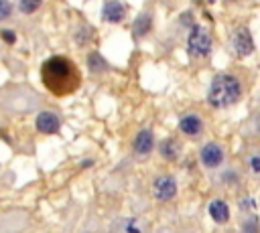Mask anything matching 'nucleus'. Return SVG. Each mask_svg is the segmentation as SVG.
Wrapping results in <instances>:
<instances>
[{
  "label": "nucleus",
  "mask_w": 260,
  "mask_h": 233,
  "mask_svg": "<svg viewBox=\"0 0 260 233\" xmlns=\"http://www.w3.org/2000/svg\"><path fill=\"white\" fill-rule=\"evenodd\" d=\"M242 95V85L234 75L221 73L211 81L209 93H207V101L213 107H228L232 103H236Z\"/></svg>",
  "instance_id": "nucleus-1"
},
{
  "label": "nucleus",
  "mask_w": 260,
  "mask_h": 233,
  "mask_svg": "<svg viewBox=\"0 0 260 233\" xmlns=\"http://www.w3.org/2000/svg\"><path fill=\"white\" fill-rule=\"evenodd\" d=\"M43 75H45V83L49 87H53L57 93H65L67 89H71V85L67 83V79L73 75V69H71V65L65 59L53 57L49 63H45Z\"/></svg>",
  "instance_id": "nucleus-2"
},
{
  "label": "nucleus",
  "mask_w": 260,
  "mask_h": 233,
  "mask_svg": "<svg viewBox=\"0 0 260 233\" xmlns=\"http://www.w3.org/2000/svg\"><path fill=\"white\" fill-rule=\"evenodd\" d=\"M211 51V36L201 28L195 26L189 34V53L195 57H205Z\"/></svg>",
  "instance_id": "nucleus-3"
},
{
  "label": "nucleus",
  "mask_w": 260,
  "mask_h": 233,
  "mask_svg": "<svg viewBox=\"0 0 260 233\" xmlns=\"http://www.w3.org/2000/svg\"><path fill=\"white\" fill-rule=\"evenodd\" d=\"M152 190L158 201H171L177 195V182L173 176H158L152 184Z\"/></svg>",
  "instance_id": "nucleus-4"
},
{
  "label": "nucleus",
  "mask_w": 260,
  "mask_h": 233,
  "mask_svg": "<svg viewBox=\"0 0 260 233\" xmlns=\"http://www.w3.org/2000/svg\"><path fill=\"white\" fill-rule=\"evenodd\" d=\"M201 162L207 166V168H215L223 162V150L219 144L215 142H209L201 148Z\"/></svg>",
  "instance_id": "nucleus-5"
},
{
  "label": "nucleus",
  "mask_w": 260,
  "mask_h": 233,
  "mask_svg": "<svg viewBox=\"0 0 260 233\" xmlns=\"http://www.w3.org/2000/svg\"><path fill=\"white\" fill-rule=\"evenodd\" d=\"M35 124H37V130L43 132V134H55L59 130V126H61L59 118L53 111H41L37 115V122Z\"/></svg>",
  "instance_id": "nucleus-6"
},
{
  "label": "nucleus",
  "mask_w": 260,
  "mask_h": 233,
  "mask_svg": "<svg viewBox=\"0 0 260 233\" xmlns=\"http://www.w3.org/2000/svg\"><path fill=\"white\" fill-rule=\"evenodd\" d=\"M154 148V138H152V132L150 130H142L138 132L136 140H134V150L138 156H148Z\"/></svg>",
  "instance_id": "nucleus-7"
},
{
  "label": "nucleus",
  "mask_w": 260,
  "mask_h": 233,
  "mask_svg": "<svg viewBox=\"0 0 260 233\" xmlns=\"http://www.w3.org/2000/svg\"><path fill=\"white\" fill-rule=\"evenodd\" d=\"M234 49H236V53H238L240 57H244V55H250V53H252L254 45H252V36H250V32H248L246 28H242V30H238V32H236Z\"/></svg>",
  "instance_id": "nucleus-8"
},
{
  "label": "nucleus",
  "mask_w": 260,
  "mask_h": 233,
  "mask_svg": "<svg viewBox=\"0 0 260 233\" xmlns=\"http://www.w3.org/2000/svg\"><path fill=\"white\" fill-rule=\"evenodd\" d=\"M124 6L118 2V0H110L106 6H104V18L108 22H120L124 18Z\"/></svg>",
  "instance_id": "nucleus-9"
},
{
  "label": "nucleus",
  "mask_w": 260,
  "mask_h": 233,
  "mask_svg": "<svg viewBox=\"0 0 260 233\" xmlns=\"http://www.w3.org/2000/svg\"><path fill=\"white\" fill-rule=\"evenodd\" d=\"M179 128H181L187 136H197V134L201 132L203 124H201V118H197V115H185V118H181Z\"/></svg>",
  "instance_id": "nucleus-10"
},
{
  "label": "nucleus",
  "mask_w": 260,
  "mask_h": 233,
  "mask_svg": "<svg viewBox=\"0 0 260 233\" xmlns=\"http://www.w3.org/2000/svg\"><path fill=\"white\" fill-rule=\"evenodd\" d=\"M209 215L213 217L215 223H225L230 219V209L223 201H211L209 203Z\"/></svg>",
  "instance_id": "nucleus-11"
},
{
  "label": "nucleus",
  "mask_w": 260,
  "mask_h": 233,
  "mask_svg": "<svg viewBox=\"0 0 260 233\" xmlns=\"http://www.w3.org/2000/svg\"><path fill=\"white\" fill-rule=\"evenodd\" d=\"M160 154H162L165 158H169V160H175L177 154H179L177 142H175V140H165V142L160 144Z\"/></svg>",
  "instance_id": "nucleus-12"
},
{
  "label": "nucleus",
  "mask_w": 260,
  "mask_h": 233,
  "mask_svg": "<svg viewBox=\"0 0 260 233\" xmlns=\"http://www.w3.org/2000/svg\"><path fill=\"white\" fill-rule=\"evenodd\" d=\"M89 69H91L93 73H95V71L100 73V71H106V69H108V65L104 63V59H102L100 55H95V53H93V55L89 57Z\"/></svg>",
  "instance_id": "nucleus-13"
},
{
  "label": "nucleus",
  "mask_w": 260,
  "mask_h": 233,
  "mask_svg": "<svg viewBox=\"0 0 260 233\" xmlns=\"http://www.w3.org/2000/svg\"><path fill=\"white\" fill-rule=\"evenodd\" d=\"M148 24H150V18H148L146 14H142V16L136 20V28H134V32H136L138 36H140V34H144V32H148V28H150Z\"/></svg>",
  "instance_id": "nucleus-14"
},
{
  "label": "nucleus",
  "mask_w": 260,
  "mask_h": 233,
  "mask_svg": "<svg viewBox=\"0 0 260 233\" xmlns=\"http://www.w3.org/2000/svg\"><path fill=\"white\" fill-rule=\"evenodd\" d=\"M41 4H43V0H20V10H22L24 14H30V12H35Z\"/></svg>",
  "instance_id": "nucleus-15"
},
{
  "label": "nucleus",
  "mask_w": 260,
  "mask_h": 233,
  "mask_svg": "<svg viewBox=\"0 0 260 233\" xmlns=\"http://www.w3.org/2000/svg\"><path fill=\"white\" fill-rule=\"evenodd\" d=\"M12 14V4L8 0H0V20H6Z\"/></svg>",
  "instance_id": "nucleus-16"
},
{
  "label": "nucleus",
  "mask_w": 260,
  "mask_h": 233,
  "mask_svg": "<svg viewBox=\"0 0 260 233\" xmlns=\"http://www.w3.org/2000/svg\"><path fill=\"white\" fill-rule=\"evenodd\" d=\"M244 231H246V233H256V219H254V217L244 223Z\"/></svg>",
  "instance_id": "nucleus-17"
},
{
  "label": "nucleus",
  "mask_w": 260,
  "mask_h": 233,
  "mask_svg": "<svg viewBox=\"0 0 260 233\" xmlns=\"http://www.w3.org/2000/svg\"><path fill=\"white\" fill-rule=\"evenodd\" d=\"M252 168H254V172H258V170H260V162H258V158H256V156L252 158Z\"/></svg>",
  "instance_id": "nucleus-18"
},
{
  "label": "nucleus",
  "mask_w": 260,
  "mask_h": 233,
  "mask_svg": "<svg viewBox=\"0 0 260 233\" xmlns=\"http://www.w3.org/2000/svg\"><path fill=\"white\" fill-rule=\"evenodd\" d=\"M4 38H6L8 43H12V41H14V34H12V32H4Z\"/></svg>",
  "instance_id": "nucleus-19"
}]
</instances>
